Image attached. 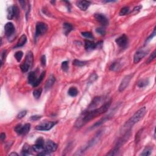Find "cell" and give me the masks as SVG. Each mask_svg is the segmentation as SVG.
I'll return each instance as SVG.
<instances>
[{"mask_svg":"<svg viewBox=\"0 0 156 156\" xmlns=\"http://www.w3.org/2000/svg\"><path fill=\"white\" fill-rule=\"evenodd\" d=\"M63 32H64V34L66 35H68L70 32L73 30V26L71 24L68 23H65L63 24Z\"/></svg>","mask_w":156,"mask_h":156,"instance_id":"obj_20","label":"cell"},{"mask_svg":"<svg viewBox=\"0 0 156 156\" xmlns=\"http://www.w3.org/2000/svg\"><path fill=\"white\" fill-rule=\"evenodd\" d=\"M142 5H138V6L134 7V9H133V12H134V13H137V12H139V11L140 10V9H142Z\"/></svg>","mask_w":156,"mask_h":156,"instance_id":"obj_41","label":"cell"},{"mask_svg":"<svg viewBox=\"0 0 156 156\" xmlns=\"http://www.w3.org/2000/svg\"><path fill=\"white\" fill-rule=\"evenodd\" d=\"M19 12L18 8L15 5H13V6H10L9 7L7 10V18L9 20H12L13 18L18 17L19 15Z\"/></svg>","mask_w":156,"mask_h":156,"instance_id":"obj_10","label":"cell"},{"mask_svg":"<svg viewBox=\"0 0 156 156\" xmlns=\"http://www.w3.org/2000/svg\"><path fill=\"white\" fill-rule=\"evenodd\" d=\"M82 35L84 37H85V38H89V39H92V38H93V34L91 32H84L82 33Z\"/></svg>","mask_w":156,"mask_h":156,"instance_id":"obj_33","label":"cell"},{"mask_svg":"<svg viewBox=\"0 0 156 156\" xmlns=\"http://www.w3.org/2000/svg\"><path fill=\"white\" fill-rule=\"evenodd\" d=\"M19 2H20V3L21 4L22 7L24 8V7H25V1H19Z\"/></svg>","mask_w":156,"mask_h":156,"instance_id":"obj_45","label":"cell"},{"mask_svg":"<svg viewBox=\"0 0 156 156\" xmlns=\"http://www.w3.org/2000/svg\"><path fill=\"white\" fill-rule=\"evenodd\" d=\"M41 63H42V65L45 67L46 65V56L45 55H43L41 57Z\"/></svg>","mask_w":156,"mask_h":156,"instance_id":"obj_38","label":"cell"},{"mask_svg":"<svg viewBox=\"0 0 156 156\" xmlns=\"http://www.w3.org/2000/svg\"><path fill=\"white\" fill-rule=\"evenodd\" d=\"M132 78V74H129V75H127L126 76H125L124 78L121 81V84H120L119 86V91L120 92H123L126 89L127 87L129 85V82H130L131 79Z\"/></svg>","mask_w":156,"mask_h":156,"instance_id":"obj_11","label":"cell"},{"mask_svg":"<svg viewBox=\"0 0 156 156\" xmlns=\"http://www.w3.org/2000/svg\"><path fill=\"white\" fill-rule=\"evenodd\" d=\"M9 156H18V154L16 153H12L9 154Z\"/></svg>","mask_w":156,"mask_h":156,"instance_id":"obj_46","label":"cell"},{"mask_svg":"<svg viewBox=\"0 0 156 156\" xmlns=\"http://www.w3.org/2000/svg\"><path fill=\"white\" fill-rule=\"evenodd\" d=\"M95 18L103 26H107L109 24V20L104 15L101 13H96L95 15Z\"/></svg>","mask_w":156,"mask_h":156,"instance_id":"obj_14","label":"cell"},{"mask_svg":"<svg viewBox=\"0 0 156 156\" xmlns=\"http://www.w3.org/2000/svg\"><path fill=\"white\" fill-rule=\"evenodd\" d=\"M129 12V8L128 7H124L121 9L119 12V15L120 16H124L128 14Z\"/></svg>","mask_w":156,"mask_h":156,"instance_id":"obj_28","label":"cell"},{"mask_svg":"<svg viewBox=\"0 0 156 156\" xmlns=\"http://www.w3.org/2000/svg\"><path fill=\"white\" fill-rule=\"evenodd\" d=\"M91 2L87 1H78L76 2L77 6L82 10H86L89 8Z\"/></svg>","mask_w":156,"mask_h":156,"instance_id":"obj_15","label":"cell"},{"mask_svg":"<svg viewBox=\"0 0 156 156\" xmlns=\"http://www.w3.org/2000/svg\"><path fill=\"white\" fill-rule=\"evenodd\" d=\"M41 117H42L39 115H34V116H32L30 119H31V120H32V121H36V120L40 119Z\"/></svg>","mask_w":156,"mask_h":156,"instance_id":"obj_40","label":"cell"},{"mask_svg":"<svg viewBox=\"0 0 156 156\" xmlns=\"http://www.w3.org/2000/svg\"><path fill=\"white\" fill-rule=\"evenodd\" d=\"M88 62L87 61H81V60H78V59H75L73 61V64L76 66H78V67H82V66L85 65Z\"/></svg>","mask_w":156,"mask_h":156,"instance_id":"obj_27","label":"cell"},{"mask_svg":"<svg viewBox=\"0 0 156 156\" xmlns=\"http://www.w3.org/2000/svg\"><path fill=\"white\" fill-rule=\"evenodd\" d=\"M85 48L87 51L93 50V49L96 48V44L95 42H93V41H90L89 40H85Z\"/></svg>","mask_w":156,"mask_h":156,"instance_id":"obj_17","label":"cell"},{"mask_svg":"<svg viewBox=\"0 0 156 156\" xmlns=\"http://www.w3.org/2000/svg\"><path fill=\"white\" fill-rule=\"evenodd\" d=\"M151 151L152 149L150 147H146L145 148L144 150H143V153L141 154V156H150L151 155Z\"/></svg>","mask_w":156,"mask_h":156,"instance_id":"obj_31","label":"cell"},{"mask_svg":"<svg viewBox=\"0 0 156 156\" xmlns=\"http://www.w3.org/2000/svg\"><path fill=\"white\" fill-rule=\"evenodd\" d=\"M110 118V116H109V115L107 116V117H104V118H102L101 120H99V121H98V122L96 123H95V125H94L93 126H92V128H96V127H98V126H99V125H101V124L104 123V122H106V121H107V120H108Z\"/></svg>","mask_w":156,"mask_h":156,"instance_id":"obj_25","label":"cell"},{"mask_svg":"<svg viewBox=\"0 0 156 156\" xmlns=\"http://www.w3.org/2000/svg\"><path fill=\"white\" fill-rule=\"evenodd\" d=\"M62 69L63 71H67L68 70V62L67 61H64L62 63Z\"/></svg>","mask_w":156,"mask_h":156,"instance_id":"obj_34","label":"cell"},{"mask_svg":"<svg viewBox=\"0 0 156 156\" xmlns=\"http://www.w3.org/2000/svg\"><path fill=\"white\" fill-rule=\"evenodd\" d=\"M26 114H27V111H26V110H23V111L20 112L18 114L17 117H17L18 119H21V118H23V117L26 115Z\"/></svg>","mask_w":156,"mask_h":156,"instance_id":"obj_35","label":"cell"},{"mask_svg":"<svg viewBox=\"0 0 156 156\" xmlns=\"http://www.w3.org/2000/svg\"><path fill=\"white\" fill-rule=\"evenodd\" d=\"M32 151H34L32 150V148L30 147L28 145L25 144L23 146V149H22V155L23 156H28L30 154H32Z\"/></svg>","mask_w":156,"mask_h":156,"instance_id":"obj_19","label":"cell"},{"mask_svg":"<svg viewBox=\"0 0 156 156\" xmlns=\"http://www.w3.org/2000/svg\"><path fill=\"white\" fill-rule=\"evenodd\" d=\"M146 107H142V108L140 109L138 111H137L130 119L126 123L124 127H125V128H127V129L131 128V127L133 126L135 124H136L137 123L139 122L141 119L143 118V117H144L145 115L146 114Z\"/></svg>","mask_w":156,"mask_h":156,"instance_id":"obj_2","label":"cell"},{"mask_svg":"<svg viewBox=\"0 0 156 156\" xmlns=\"http://www.w3.org/2000/svg\"><path fill=\"white\" fill-rule=\"evenodd\" d=\"M57 124L56 121H45V122L41 123L35 127V129L38 131H46L50 130L55 125Z\"/></svg>","mask_w":156,"mask_h":156,"instance_id":"obj_4","label":"cell"},{"mask_svg":"<svg viewBox=\"0 0 156 156\" xmlns=\"http://www.w3.org/2000/svg\"><path fill=\"white\" fill-rule=\"evenodd\" d=\"M98 78V76L96 75L95 73H93V74L91 75V76L89 78V81H90L91 82H93L94 81H95L96 79H97Z\"/></svg>","mask_w":156,"mask_h":156,"instance_id":"obj_37","label":"cell"},{"mask_svg":"<svg viewBox=\"0 0 156 156\" xmlns=\"http://www.w3.org/2000/svg\"><path fill=\"white\" fill-rule=\"evenodd\" d=\"M26 42H27V37H26V35L23 34V35H22L21 37H20V39L18 40V41L15 48H16V47L23 46V45H25Z\"/></svg>","mask_w":156,"mask_h":156,"instance_id":"obj_21","label":"cell"},{"mask_svg":"<svg viewBox=\"0 0 156 156\" xmlns=\"http://www.w3.org/2000/svg\"><path fill=\"white\" fill-rule=\"evenodd\" d=\"M48 31V26L42 22H38L37 23L35 27V36L42 35L45 34Z\"/></svg>","mask_w":156,"mask_h":156,"instance_id":"obj_7","label":"cell"},{"mask_svg":"<svg viewBox=\"0 0 156 156\" xmlns=\"http://www.w3.org/2000/svg\"><path fill=\"white\" fill-rule=\"evenodd\" d=\"M149 84V80L148 79H142L140 81H139L137 83V86L139 87L143 88L148 85Z\"/></svg>","mask_w":156,"mask_h":156,"instance_id":"obj_23","label":"cell"},{"mask_svg":"<svg viewBox=\"0 0 156 156\" xmlns=\"http://www.w3.org/2000/svg\"><path fill=\"white\" fill-rule=\"evenodd\" d=\"M42 93V89L40 88V89H35V90L33 92V96L35 99H38L40 97Z\"/></svg>","mask_w":156,"mask_h":156,"instance_id":"obj_26","label":"cell"},{"mask_svg":"<svg viewBox=\"0 0 156 156\" xmlns=\"http://www.w3.org/2000/svg\"><path fill=\"white\" fill-rule=\"evenodd\" d=\"M96 48H101L102 45H103V42H98L97 43H96Z\"/></svg>","mask_w":156,"mask_h":156,"instance_id":"obj_44","label":"cell"},{"mask_svg":"<svg viewBox=\"0 0 156 156\" xmlns=\"http://www.w3.org/2000/svg\"><path fill=\"white\" fill-rule=\"evenodd\" d=\"M112 101L110 100L106 102L103 106H100L99 108L87 111L85 110L82 114V117H80L78 121L75 124V126L76 128H81L82 126L89 122L90 121L92 120L94 118L99 117L101 115L104 114L105 112L108 110L109 109L110 105H111Z\"/></svg>","mask_w":156,"mask_h":156,"instance_id":"obj_1","label":"cell"},{"mask_svg":"<svg viewBox=\"0 0 156 156\" xmlns=\"http://www.w3.org/2000/svg\"><path fill=\"white\" fill-rule=\"evenodd\" d=\"M68 95H70V96H71V97H75V96H76L77 95H78V90L76 87H72L70 88V89L68 90Z\"/></svg>","mask_w":156,"mask_h":156,"instance_id":"obj_22","label":"cell"},{"mask_svg":"<svg viewBox=\"0 0 156 156\" xmlns=\"http://www.w3.org/2000/svg\"><path fill=\"white\" fill-rule=\"evenodd\" d=\"M55 81H56V78L53 75H51L49 77V78L47 79L46 84H45V88L46 90H49L50 88H51V87L54 85Z\"/></svg>","mask_w":156,"mask_h":156,"instance_id":"obj_18","label":"cell"},{"mask_svg":"<svg viewBox=\"0 0 156 156\" xmlns=\"http://www.w3.org/2000/svg\"><path fill=\"white\" fill-rule=\"evenodd\" d=\"M23 52L21 51H18L16 52L15 54V57L16 60H17L18 62H20L21 61L22 57H23Z\"/></svg>","mask_w":156,"mask_h":156,"instance_id":"obj_29","label":"cell"},{"mask_svg":"<svg viewBox=\"0 0 156 156\" xmlns=\"http://www.w3.org/2000/svg\"><path fill=\"white\" fill-rule=\"evenodd\" d=\"M148 52V49H140L137 51L134 56V62L135 63H139L143 57H145Z\"/></svg>","mask_w":156,"mask_h":156,"instance_id":"obj_8","label":"cell"},{"mask_svg":"<svg viewBox=\"0 0 156 156\" xmlns=\"http://www.w3.org/2000/svg\"><path fill=\"white\" fill-rule=\"evenodd\" d=\"M156 34V27H155V28H154V31H153V32L152 33L151 35H150V37H148V38L146 39V42H148V41H150V40H151L152 38H153V37H155Z\"/></svg>","mask_w":156,"mask_h":156,"instance_id":"obj_39","label":"cell"},{"mask_svg":"<svg viewBox=\"0 0 156 156\" xmlns=\"http://www.w3.org/2000/svg\"><path fill=\"white\" fill-rule=\"evenodd\" d=\"M156 51L154 50V51H153V53L151 54V56H150V57H149L148 59V60H146V63H147V64H148V63H151V62L153 61V60H154V59L156 58Z\"/></svg>","mask_w":156,"mask_h":156,"instance_id":"obj_32","label":"cell"},{"mask_svg":"<svg viewBox=\"0 0 156 156\" xmlns=\"http://www.w3.org/2000/svg\"><path fill=\"white\" fill-rule=\"evenodd\" d=\"M45 73H46V72H45V71H43V72L42 73V74H40V76L39 78H37L36 83H35V85H34V87H37L38 85H39L41 83V82H42V81L44 77L45 76Z\"/></svg>","mask_w":156,"mask_h":156,"instance_id":"obj_30","label":"cell"},{"mask_svg":"<svg viewBox=\"0 0 156 156\" xmlns=\"http://www.w3.org/2000/svg\"><path fill=\"white\" fill-rule=\"evenodd\" d=\"M57 148V145L54 142L51 140L47 141L45 143L44 145V153L46 154H49L50 153L56 151Z\"/></svg>","mask_w":156,"mask_h":156,"instance_id":"obj_5","label":"cell"},{"mask_svg":"<svg viewBox=\"0 0 156 156\" xmlns=\"http://www.w3.org/2000/svg\"><path fill=\"white\" fill-rule=\"evenodd\" d=\"M115 42L121 48H126L128 44V38L125 34L121 35L115 40Z\"/></svg>","mask_w":156,"mask_h":156,"instance_id":"obj_12","label":"cell"},{"mask_svg":"<svg viewBox=\"0 0 156 156\" xmlns=\"http://www.w3.org/2000/svg\"><path fill=\"white\" fill-rule=\"evenodd\" d=\"M37 78L36 74H35V72L34 71H31V72L29 73L28 75V82L29 84H30L31 85H32L33 87L34 86L35 83L37 82Z\"/></svg>","mask_w":156,"mask_h":156,"instance_id":"obj_16","label":"cell"},{"mask_svg":"<svg viewBox=\"0 0 156 156\" xmlns=\"http://www.w3.org/2000/svg\"><path fill=\"white\" fill-rule=\"evenodd\" d=\"M120 63L118 62H114L112 64L110 65V70H112V71H118V70H120Z\"/></svg>","mask_w":156,"mask_h":156,"instance_id":"obj_24","label":"cell"},{"mask_svg":"<svg viewBox=\"0 0 156 156\" xmlns=\"http://www.w3.org/2000/svg\"><path fill=\"white\" fill-rule=\"evenodd\" d=\"M5 139V134L4 133H1L0 135V139L1 141H3Z\"/></svg>","mask_w":156,"mask_h":156,"instance_id":"obj_43","label":"cell"},{"mask_svg":"<svg viewBox=\"0 0 156 156\" xmlns=\"http://www.w3.org/2000/svg\"><path fill=\"white\" fill-rule=\"evenodd\" d=\"M33 60H34V57H33L32 52L29 51L26 56L25 60L20 66V68L23 72H27L29 70V68H31L32 65Z\"/></svg>","mask_w":156,"mask_h":156,"instance_id":"obj_3","label":"cell"},{"mask_svg":"<svg viewBox=\"0 0 156 156\" xmlns=\"http://www.w3.org/2000/svg\"><path fill=\"white\" fill-rule=\"evenodd\" d=\"M96 32H98V34H100L101 35H104L106 34V31H105L104 29L102 28V27H99L96 29Z\"/></svg>","mask_w":156,"mask_h":156,"instance_id":"obj_36","label":"cell"},{"mask_svg":"<svg viewBox=\"0 0 156 156\" xmlns=\"http://www.w3.org/2000/svg\"><path fill=\"white\" fill-rule=\"evenodd\" d=\"M15 29L14 26H13L12 23H6L4 26V32L5 34L7 37L12 36L14 34Z\"/></svg>","mask_w":156,"mask_h":156,"instance_id":"obj_13","label":"cell"},{"mask_svg":"<svg viewBox=\"0 0 156 156\" xmlns=\"http://www.w3.org/2000/svg\"><path fill=\"white\" fill-rule=\"evenodd\" d=\"M5 52H6V51H3L2 55H1V65H2V63H3V59H4V56H5Z\"/></svg>","mask_w":156,"mask_h":156,"instance_id":"obj_42","label":"cell"},{"mask_svg":"<svg viewBox=\"0 0 156 156\" xmlns=\"http://www.w3.org/2000/svg\"><path fill=\"white\" fill-rule=\"evenodd\" d=\"M44 145H45V141L42 137L38 138L35 142V144L32 146L33 151L36 153H42L44 151Z\"/></svg>","mask_w":156,"mask_h":156,"instance_id":"obj_9","label":"cell"},{"mask_svg":"<svg viewBox=\"0 0 156 156\" xmlns=\"http://www.w3.org/2000/svg\"><path fill=\"white\" fill-rule=\"evenodd\" d=\"M30 129H31V125L29 123H26L23 126H22L21 124H19L15 127L14 129L18 135H24L28 133Z\"/></svg>","mask_w":156,"mask_h":156,"instance_id":"obj_6","label":"cell"}]
</instances>
